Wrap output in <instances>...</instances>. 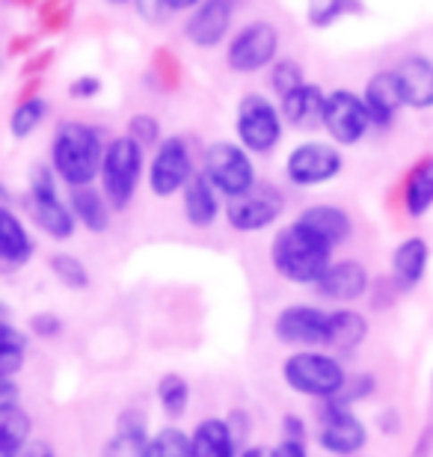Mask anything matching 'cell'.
Masks as SVG:
<instances>
[{
	"mask_svg": "<svg viewBox=\"0 0 433 457\" xmlns=\"http://www.w3.org/2000/svg\"><path fill=\"white\" fill-rule=\"evenodd\" d=\"M279 371H282V383L294 395L312 398V401H318V404L336 401L347 383V369H345L342 356L321 351V347L291 351L282 360Z\"/></svg>",
	"mask_w": 433,
	"mask_h": 457,
	"instance_id": "3957f363",
	"label": "cell"
},
{
	"mask_svg": "<svg viewBox=\"0 0 433 457\" xmlns=\"http://www.w3.org/2000/svg\"><path fill=\"white\" fill-rule=\"evenodd\" d=\"M273 339L291 351L321 347L327 351L329 309L315 303H288L273 315Z\"/></svg>",
	"mask_w": 433,
	"mask_h": 457,
	"instance_id": "7c38bea8",
	"label": "cell"
},
{
	"mask_svg": "<svg viewBox=\"0 0 433 457\" xmlns=\"http://www.w3.org/2000/svg\"><path fill=\"white\" fill-rule=\"evenodd\" d=\"M196 176V163H193L190 143L179 134H170L154 145L152 161L146 163V181L149 190L158 199L179 196L187 181Z\"/></svg>",
	"mask_w": 433,
	"mask_h": 457,
	"instance_id": "ba28073f",
	"label": "cell"
},
{
	"mask_svg": "<svg viewBox=\"0 0 433 457\" xmlns=\"http://www.w3.org/2000/svg\"><path fill=\"white\" fill-rule=\"evenodd\" d=\"M104 137L96 125L78 122H60L57 131L51 137V163L54 176L60 179V185H66L69 190L89 187L98 181L101 172V158H104Z\"/></svg>",
	"mask_w": 433,
	"mask_h": 457,
	"instance_id": "7a4b0ae2",
	"label": "cell"
},
{
	"mask_svg": "<svg viewBox=\"0 0 433 457\" xmlns=\"http://www.w3.org/2000/svg\"><path fill=\"white\" fill-rule=\"evenodd\" d=\"M324 104L327 93L318 84H303L300 89H294L291 96L279 98V113L282 122L297 128V131H315L324 128Z\"/></svg>",
	"mask_w": 433,
	"mask_h": 457,
	"instance_id": "ffe728a7",
	"label": "cell"
},
{
	"mask_svg": "<svg viewBox=\"0 0 433 457\" xmlns=\"http://www.w3.org/2000/svg\"><path fill=\"white\" fill-rule=\"evenodd\" d=\"M333 253L336 250L324 237H318L300 220L285 223L271 241V264H273L276 277L300 288L318 286V279L324 277L329 264L336 262Z\"/></svg>",
	"mask_w": 433,
	"mask_h": 457,
	"instance_id": "6da1fadb",
	"label": "cell"
},
{
	"mask_svg": "<svg viewBox=\"0 0 433 457\" xmlns=\"http://www.w3.org/2000/svg\"><path fill=\"white\" fill-rule=\"evenodd\" d=\"M101 93V80L98 78H92V75H84V78H78V80H71L69 84V96L71 98H96Z\"/></svg>",
	"mask_w": 433,
	"mask_h": 457,
	"instance_id": "b9f144b4",
	"label": "cell"
},
{
	"mask_svg": "<svg viewBox=\"0 0 433 457\" xmlns=\"http://www.w3.org/2000/svg\"><path fill=\"white\" fill-rule=\"evenodd\" d=\"M345 154L336 143L306 140L297 143L285 158V179L294 187H321L342 176Z\"/></svg>",
	"mask_w": 433,
	"mask_h": 457,
	"instance_id": "8fae6325",
	"label": "cell"
},
{
	"mask_svg": "<svg viewBox=\"0 0 433 457\" xmlns=\"http://www.w3.org/2000/svg\"><path fill=\"white\" fill-rule=\"evenodd\" d=\"M12 407H21V383L0 378V413Z\"/></svg>",
	"mask_w": 433,
	"mask_h": 457,
	"instance_id": "60d3db41",
	"label": "cell"
},
{
	"mask_svg": "<svg viewBox=\"0 0 433 457\" xmlns=\"http://www.w3.org/2000/svg\"><path fill=\"white\" fill-rule=\"evenodd\" d=\"M279 440H294V443H306L309 440V425L306 419L297 413H285L279 422Z\"/></svg>",
	"mask_w": 433,
	"mask_h": 457,
	"instance_id": "ab89813d",
	"label": "cell"
},
{
	"mask_svg": "<svg viewBox=\"0 0 433 457\" xmlns=\"http://www.w3.org/2000/svg\"><path fill=\"white\" fill-rule=\"evenodd\" d=\"M190 398H193L190 380L179 371L161 374L158 383H154V401H158L161 413L172 419V422H179V419L190 410Z\"/></svg>",
	"mask_w": 433,
	"mask_h": 457,
	"instance_id": "f1b7e54d",
	"label": "cell"
},
{
	"mask_svg": "<svg viewBox=\"0 0 433 457\" xmlns=\"http://www.w3.org/2000/svg\"><path fill=\"white\" fill-rule=\"evenodd\" d=\"M107 4H116V6H122V4H131V0H107Z\"/></svg>",
	"mask_w": 433,
	"mask_h": 457,
	"instance_id": "816d5d0a",
	"label": "cell"
},
{
	"mask_svg": "<svg viewBox=\"0 0 433 457\" xmlns=\"http://www.w3.org/2000/svg\"><path fill=\"white\" fill-rule=\"evenodd\" d=\"M226 419H229V428H232L237 445H241L246 440V431H250V416H246L244 410H232V413H229ZM241 449H244V445H241Z\"/></svg>",
	"mask_w": 433,
	"mask_h": 457,
	"instance_id": "f6af8a7d",
	"label": "cell"
},
{
	"mask_svg": "<svg viewBox=\"0 0 433 457\" xmlns=\"http://www.w3.org/2000/svg\"><path fill=\"white\" fill-rule=\"evenodd\" d=\"M24 208L30 214L33 226L45 237H51V241L62 244L78 235V220L71 214L69 199H62L60 194V179L45 163H36L30 172V187H27Z\"/></svg>",
	"mask_w": 433,
	"mask_h": 457,
	"instance_id": "5b68a950",
	"label": "cell"
},
{
	"mask_svg": "<svg viewBox=\"0 0 433 457\" xmlns=\"http://www.w3.org/2000/svg\"><path fill=\"white\" fill-rule=\"evenodd\" d=\"M368 291H371V270L359 259H336L315 286V295L333 306H354L356 300L368 297Z\"/></svg>",
	"mask_w": 433,
	"mask_h": 457,
	"instance_id": "9a60e30c",
	"label": "cell"
},
{
	"mask_svg": "<svg viewBox=\"0 0 433 457\" xmlns=\"http://www.w3.org/2000/svg\"><path fill=\"white\" fill-rule=\"evenodd\" d=\"M362 9L365 6L359 4V0H312L309 21L315 27H329L345 15H359Z\"/></svg>",
	"mask_w": 433,
	"mask_h": 457,
	"instance_id": "836d02e7",
	"label": "cell"
},
{
	"mask_svg": "<svg viewBox=\"0 0 433 457\" xmlns=\"http://www.w3.org/2000/svg\"><path fill=\"white\" fill-rule=\"evenodd\" d=\"M392 71H395V78H398L404 107L430 111L433 107V60L421 57V54H412V57H404Z\"/></svg>",
	"mask_w": 433,
	"mask_h": 457,
	"instance_id": "ac0fdd59",
	"label": "cell"
},
{
	"mask_svg": "<svg viewBox=\"0 0 433 457\" xmlns=\"http://www.w3.org/2000/svg\"><path fill=\"white\" fill-rule=\"evenodd\" d=\"M161 6H167L170 12H187V9H196L202 0H158Z\"/></svg>",
	"mask_w": 433,
	"mask_h": 457,
	"instance_id": "7dc6e473",
	"label": "cell"
},
{
	"mask_svg": "<svg viewBox=\"0 0 433 457\" xmlns=\"http://www.w3.org/2000/svg\"><path fill=\"white\" fill-rule=\"evenodd\" d=\"M380 428H383V434H398L401 431V419L395 410H383L380 413Z\"/></svg>",
	"mask_w": 433,
	"mask_h": 457,
	"instance_id": "bcb514c9",
	"label": "cell"
},
{
	"mask_svg": "<svg viewBox=\"0 0 433 457\" xmlns=\"http://www.w3.org/2000/svg\"><path fill=\"white\" fill-rule=\"evenodd\" d=\"M285 214V196L279 187L259 181L253 190H246L244 196L226 199L223 217L232 232L241 235H259L264 228H271L282 220Z\"/></svg>",
	"mask_w": 433,
	"mask_h": 457,
	"instance_id": "30bf717a",
	"label": "cell"
},
{
	"mask_svg": "<svg viewBox=\"0 0 433 457\" xmlns=\"http://www.w3.org/2000/svg\"><path fill=\"white\" fill-rule=\"evenodd\" d=\"M48 270H51V277L69 291H87L92 286V273L87 268V262L75 253H66V250L51 253Z\"/></svg>",
	"mask_w": 433,
	"mask_h": 457,
	"instance_id": "4dcf8cb0",
	"label": "cell"
},
{
	"mask_svg": "<svg viewBox=\"0 0 433 457\" xmlns=\"http://www.w3.org/2000/svg\"><path fill=\"white\" fill-rule=\"evenodd\" d=\"M131 140H137L143 145V149H149V145H158L163 137H161V122L154 119L152 113H137L131 116V122H128V131H125Z\"/></svg>",
	"mask_w": 433,
	"mask_h": 457,
	"instance_id": "8d00e7d4",
	"label": "cell"
},
{
	"mask_svg": "<svg viewBox=\"0 0 433 457\" xmlns=\"http://www.w3.org/2000/svg\"><path fill=\"white\" fill-rule=\"evenodd\" d=\"M371 116L365 111L362 96L350 93V89H333L327 93L324 104V131L329 134L338 149L342 145H356L365 140V134L371 131Z\"/></svg>",
	"mask_w": 433,
	"mask_h": 457,
	"instance_id": "5bb4252c",
	"label": "cell"
},
{
	"mask_svg": "<svg viewBox=\"0 0 433 457\" xmlns=\"http://www.w3.org/2000/svg\"><path fill=\"white\" fill-rule=\"evenodd\" d=\"M0 208H12V190L0 181Z\"/></svg>",
	"mask_w": 433,
	"mask_h": 457,
	"instance_id": "681fc988",
	"label": "cell"
},
{
	"mask_svg": "<svg viewBox=\"0 0 433 457\" xmlns=\"http://www.w3.org/2000/svg\"><path fill=\"white\" fill-rule=\"evenodd\" d=\"M362 102L374 128H389L395 122V116H398L404 107V96H401L398 78H395L392 69H383L368 78Z\"/></svg>",
	"mask_w": 433,
	"mask_h": 457,
	"instance_id": "d6986e66",
	"label": "cell"
},
{
	"mask_svg": "<svg viewBox=\"0 0 433 457\" xmlns=\"http://www.w3.org/2000/svg\"><path fill=\"white\" fill-rule=\"evenodd\" d=\"M368 339V318L354 306H333L329 309V339L327 351L336 356L356 353Z\"/></svg>",
	"mask_w": 433,
	"mask_h": 457,
	"instance_id": "d4e9b609",
	"label": "cell"
},
{
	"mask_svg": "<svg viewBox=\"0 0 433 457\" xmlns=\"http://www.w3.org/2000/svg\"><path fill=\"white\" fill-rule=\"evenodd\" d=\"M202 172L208 181L220 190L223 199L244 196L246 190L259 185V172H255L253 154L244 149L237 140H217L205 149L202 158Z\"/></svg>",
	"mask_w": 433,
	"mask_h": 457,
	"instance_id": "8992f818",
	"label": "cell"
},
{
	"mask_svg": "<svg viewBox=\"0 0 433 457\" xmlns=\"http://www.w3.org/2000/svg\"><path fill=\"white\" fill-rule=\"evenodd\" d=\"M237 445L226 416H208L193 425L190 431V457H237Z\"/></svg>",
	"mask_w": 433,
	"mask_h": 457,
	"instance_id": "cb8c5ba5",
	"label": "cell"
},
{
	"mask_svg": "<svg viewBox=\"0 0 433 457\" xmlns=\"http://www.w3.org/2000/svg\"><path fill=\"white\" fill-rule=\"evenodd\" d=\"M237 457H267V449L259 443H250V445H244V449L237 452Z\"/></svg>",
	"mask_w": 433,
	"mask_h": 457,
	"instance_id": "c3c4849f",
	"label": "cell"
},
{
	"mask_svg": "<svg viewBox=\"0 0 433 457\" xmlns=\"http://www.w3.org/2000/svg\"><path fill=\"white\" fill-rule=\"evenodd\" d=\"M36 255V237L27 228L24 217L15 208H0V264L4 268H24Z\"/></svg>",
	"mask_w": 433,
	"mask_h": 457,
	"instance_id": "7402d4cb",
	"label": "cell"
},
{
	"mask_svg": "<svg viewBox=\"0 0 433 457\" xmlns=\"http://www.w3.org/2000/svg\"><path fill=\"white\" fill-rule=\"evenodd\" d=\"M140 457H190V434L179 425H163L149 434Z\"/></svg>",
	"mask_w": 433,
	"mask_h": 457,
	"instance_id": "1f68e13d",
	"label": "cell"
},
{
	"mask_svg": "<svg viewBox=\"0 0 433 457\" xmlns=\"http://www.w3.org/2000/svg\"><path fill=\"white\" fill-rule=\"evenodd\" d=\"M0 321H12V306L6 300H0Z\"/></svg>",
	"mask_w": 433,
	"mask_h": 457,
	"instance_id": "f907efd6",
	"label": "cell"
},
{
	"mask_svg": "<svg viewBox=\"0 0 433 457\" xmlns=\"http://www.w3.org/2000/svg\"><path fill=\"white\" fill-rule=\"evenodd\" d=\"M276 54H279V30L271 21H250L232 36L226 48V62L237 75H253V71L273 66Z\"/></svg>",
	"mask_w": 433,
	"mask_h": 457,
	"instance_id": "4fadbf2b",
	"label": "cell"
},
{
	"mask_svg": "<svg viewBox=\"0 0 433 457\" xmlns=\"http://www.w3.org/2000/svg\"><path fill=\"white\" fill-rule=\"evenodd\" d=\"M226 199L220 196V190L211 185L208 176L196 170V176L187 181V187L181 190V214L190 228H211L220 217H223Z\"/></svg>",
	"mask_w": 433,
	"mask_h": 457,
	"instance_id": "e0dca14e",
	"label": "cell"
},
{
	"mask_svg": "<svg viewBox=\"0 0 433 457\" xmlns=\"http://www.w3.org/2000/svg\"><path fill=\"white\" fill-rule=\"evenodd\" d=\"M45 116H48V102H45L42 96L24 98L21 104H15L12 116H9V134H12L15 140H27V137L36 134V128L45 122Z\"/></svg>",
	"mask_w": 433,
	"mask_h": 457,
	"instance_id": "d6a6232c",
	"label": "cell"
},
{
	"mask_svg": "<svg viewBox=\"0 0 433 457\" xmlns=\"http://www.w3.org/2000/svg\"><path fill=\"white\" fill-rule=\"evenodd\" d=\"M303 84H306V75H303V66L297 60L282 57V60H276L271 66V89L279 98L291 96L294 89H300Z\"/></svg>",
	"mask_w": 433,
	"mask_h": 457,
	"instance_id": "e575fe53",
	"label": "cell"
},
{
	"mask_svg": "<svg viewBox=\"0 0 433 457\" xmlns=\"http://www.w3.org/2000/svg\"><path fill=\"white\" fill-rule=\"evenodd\" d=\"M66 333V321H62V315L51 312V309H45V312H33L27 318V336H33V339H60V336Z\"/></svg>",
	"mask_w": 433,
	"mask_h": 457,
	"instance_id": "d590c367",
	"label": "cell"
},
{
	"mask_svg": "<svg viewBox=\"0 0 433 457\" xmlns=\"http://www.w3.org/2000/svg\"><path fill=\"white\" fill-rule=\"evenodd\" d=\"M374 389H377V380H374V374H368V371H359V374H354V378H350V374H347V383H345L342 395H338L336 401H342V404L354 407V404H359V401L371 398V395H374Z\"/></svg>",
	"mask_w": 433,
	"mask_h": 457,
	"instance_id": "74e56055",
	"label": "cell"
},
{
	"mask_svg": "<svg viewBox=\"0 0 433 457\" xmlns=\"http://www.w3.org/2000/svg\"><path fill=\"white\" fill-rule=\"evenodd\" d=\"M315 443L333 457H356L368 445V425L342 401H324L318 407Z\"/></svg>",
	"mask_w": 433,
	"mask_h": 457,
	"instance_id": "9c48e42d",
	"label": "cell"
},
{
	"mask_svg": "<svg viewBox=\"0 0 433 457\" xmlns=\"http://www.w3.org/2000/svg\"><path fill=\"white\" fill-rule=\"evenodd\" d=\"M430 264V244L425 237L410 235L392 250V282L398 291H412L421 286Z\"/></svg>",
	"mask_w": 433,
	"mask_h": 457,
	"instance_id": "44dd1931",
	"label": "cell"
},
{
	"mask_svg": "<svg viewBox=\"0 0 433 457\" xmlns=\"http://www.w3.org/2000/svg\"><path fill=\"white\" fill-rule=\"evenodd\" d=\"M33 440V416L24 404L0 413V457H18V452Z\"/></svg>",
	"mask_w": 433,
	"mask_h": 457,
	"instance_id": "f546056e",
	"label": "cell"
},
{
	"mask_svg": "<svg viewBox=\"0 0 433 457\" xmlns=\"http://www.w3.org/2000/svg\"><path fill=\"white\" fill-rule=\"evenodd\" d=\"M149 434V419H146L143 410H122L116 416L113 434L101 445L98 457H140Z\"/></svg>",
	"mask_w": 433,
	"mask_h": 457,
	"instance_id": "603a6c76",
	"label": "cell"
},
{
	"mask_svg": "<svg viewBox=\"0 0 433 457\" xmlns=\"http://www.w3.org/2000/svg\"><path fill=\"white\" fill-rule=\"evenodd\" d=\"M69 205H71V214H75V220H78V228H87L89 235L110 232L113 208H110L107 196L101 194V187L89 185V187L69 190Z\"/></svg>",
	"mask_w": 433,
	"mask_h": 457,
	"instance_id": "4316f807",
	"label": "cell"
},
{
	"mask_svg": "<svg viewBox=\"0 0 433 457\" xmlns=\"http://www.w3.org/2000/svg\"><path fill=\"white\" fill-rule=\"evenodd\" d=\"M285 122L279 104L262 93H246L235 111V137L250 154H271L282 143Z\"/></svg>",
	"mask_w": 433,
	"mask_h": 457,
	"instance_id": "52a82bcc",
	"label": "cell"
},
{
	"mask_svg": "<svg viewBox=\"0 0 433 457\" xmlns=\"http://www.w3.org/2000/svg\"><path fill=\"white\" fill-rule=\"evenodd\" d=\"M433 208V154L421 158L404 181V212L412 220L425 217Z\"/></svg>",
	"mask_w": 433,
	"mask_h": 457,
	"instance_id": "83f0119b",
	"label": "cell"
},
{
	"mask_svg": "<svg viewBox=\"0 0 433 457\" xmlns=\"http://www.w3.org/2000/svg\"><path fill=\"white\" fill-rule=\"evenodd\" d=\"M232 15L235 0H202L184 24V36L196 48H217L226 39L229 27H232Z\"/></svg>",
	"mask_w": 433,
	"mask_h": 457,
	"instance_id": "2e32d148",
	"label": "cell"
},
{
	"mask_svg": "<svg viewBox=\"0 0 433 457\" xmlns=\"http://www.w3.org/2000/svg\"><path fill=\"white\" fill-rule=\"evenodd\" d=\"M267 457H309V449H306V443L279 440L276 445L267 449Z\"/></svg>",
	"mask_w": 433,
	"mask_h": 457,
	"instance_id": "7bdbcfd3",
	"label": "cell"
},
{
	"mask_svg": "<svg viewBox=\"0 0 433 457\" xmlns=\"http://www.w3.org/2000/svg\"><path fill=\"white\" fill-rule=\"evenodd\" d=\"M146 176V149L128 134L107 140L104 158H101L98 187L107 196L110 208L119 214L134 203L140 181Z\"/></svg>",
	"mask_w": 433,
	"mask_h": 457,
	"instance_id": "277c9868",
	"label": "cell"
},
{
	"mask_svg": "<svg viewBox=\"0 0 433 457\" xmlns=\"http://www.w3.org/2000/svg\"><path fill=\"white\" fill-rule=\"evenodd\" d=\"M294 220H300L306 228H312L318 237H324V241L333 246H342L350 241V235H354V217H350L345 208L338 205H329V203H321V205H309L303 208V212L294 217Z\"/></svg>",
	"mask_w": 433,
	"mask_h": 457,
	"instance_id": "484cf974",
	"label": "cell"
},
{
	"mask_svg": "<svg viewBox=\"0 0 433 457\" xmlns=\"http://www.w3.org/2000/svg\"><path fill=\"white\" fill-rule=\"evenodd\" d=\"M27 347H30V336L21 327H15L12 321H0V360L9 353L27 351Z\"/></svg>",
	"mask_w": 433,
	"mask_h": 457,
	"instance_id": "f35d334b",
	"label": "cell"
},
{
	"mask_svg": "<svg viewBox=\"0 0 433 457\" xmlns=\"http://www.w3.org/2000/svg\"><path fill=\"white\" fill-rule=\"evenodd\" d=\"M18 457H57V449L51 445V440H42V436H33L30 443L24 445Z\"/></svg>",
	"mask_w": 433,
	"mask_h": 457,
	"instance_id": "ee69618b",
	"label": "cell"
}]
</instances>
